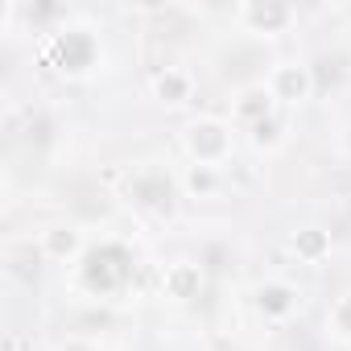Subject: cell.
<instances>
[{"label": "cell", "mask_w": 351, "mask_h": 351, "mask_svg": "<svg viewBox=\"0 0 351 351\" xmlns=\"http://www.w3.org/2000/svg\"><path fill=\"white\" fill-rule=\"evenodd\" d=\"M182 153L191 165L223 169L236 153V128L223 116H191L182 124Z\"/></svg>", "instance_id": "cell-1"}, {"label": "cell", "mask_w": 351, "mask_h": 351, "mask_svg": "<svg viewBox=\"0 0 351 351\" xmlns=\"http://www.w3.org/2000/svg\"><path fill=\"white\" fill-rule=\"evenodd\" d=\"M252 302H256V310H261L269 322H289V318L298 314V306H302V289H298L293 281H285V277H269V281L256 285Z\"/></svg>", "instance_id": "cell-8"}, {"label": "cell", "mask_w": 351, "mask_h": 351, "mask_svg": "<svg viewBox=\"0 0 351 351\" xmlns=\"http://www.w3.org/2000/svg\"><path fill=\"white\" fill-rule=\"evenodd\" d=\"M132 281V252L124 244H104L91 248L79 265V285L95 298H116Z\"/></svg>", "instance_id": "cell-2"}, {"label": "cell", "mask_w": 351, "mask_h": 351, "mask_svg": "<svg viewBox=\"0 0 351 351\" xmlns=\"http://www.w3.org/2000/svg\"><path fill=\"white\" fill-rule=\"evenodd\" d=\"M104 50H99V38L91 29H79V25H66L58 34H50L46 42V62L62 75V79H83L99 66Z\"/></svg>", "instance_id": "cell-3"}, {"label": "cell", "mask_w": 351, "mask_h": 351, "mask_svg": "<svg viewBox=\"0 0 351 351\" xmlns=\"http://www.w3.org/2000/svg\"><path fill=\"white\" fill-rule=\"evenodd\" d=\"M149 91H153V99H157L165 112L186 108V104L195 99V75H191L186 66H161V71H153Z\"/></svg>", "instance_id": "cell-9"}, {"label": "cell", "mask_w": 351, "mask_h": 351, "mask_svg": "<svg viewBox=\"0 0 351 351\" xmlns=\"http://www.w3.org/2000/svg\"><path fill=\"white\" fill-rule=\"evenodd\" d=\"M182 195L186 199H211L215 191H219V169H207V165H186V173H182Z\"/></svg>", "instance_id": "cell-13"}, {"label": "cell", "mask_w": 351, "mask_h": 351, "mask_svg": "<svg viewBox=\"0 0 351 351\" xmlns=\"http://www.w3.org/2000/svg\"><path fill=\"white\" fill-rule=\"evenodd\" d=\"M269 116H277V99H273V91H269L265 79H261V83H244V87L232 95V124L252 128V124H261V120H269Z\"/></svg>", "instance_id": "cell-10"}, {"label": "cell", "mask_w": 351, "mask_h": 351, "mask_svg": "<svg viewBox=\"0 0 351 351\" xmlns=\"http://www.w3.org/2000/svg\"><path fill=\"white\" fill-rule=\"evenodd\" d=\"M265 83H269L273 99L285 104V108H302V104L314 95V71H310V62H302V58H281V62H273Z\"/></svg>", "instance_id": "cell-5"}, {"label": "cell", "mask_w": 351, "mask_h": 351, "mask_svg": "<svg viewBox=\"0 0 351 351\" xmlns=\"http://www.w3.org/2000/svg\"><path fill=\"white\" fill-rule=\"evenodd\" d=\"M132 195H136V203H145V207H153V211H169L173 207V182H169V173H161V169H141V173H132Z\"/></svg>", "instance_id": "cell-12"}, {"label": "cell", "mask_w": 351, "mask_h": 351, "mask_svg": "<svg viewBox=\"0 0 351 351\" xmlns=\"http://www.w3.org/2000/svg\"><path fill=\"white\" fill-rule=\"evenodd\" d=\"M326 330L339 339V343H351V293H339L326 310Z\"/></svg>", "instance_id": "cell-15"}, {"label": "cell", "mask_w": 351, "mask_h": 351, "mask_svg": "<svg viewBox=\"0 0 351 351\" xmlns=\"http://www.w3.org/2000/svg\"><path fill=\"white\" fill-rule=\"evenodd\" d=\"M289 252H293V261H298V265H310V269H318L322 261H330V252H335V240H330V232H326V228H318V223H306V228H298V232L289 236Z\"/></svg>", "instance_id": "cell-11"}, {"label": "cell", "mask_w": 351, "mask_h": 351, "mask_svg": "<svg viewBox=\"0 0 351 351\" xmlns=\"http://www.w3.org/2000/svg\"><path fill=\"white\" fill-rule=\"evenodd\" d=\"M236 21H240L244 34L273 42V38L293 29L298 9L289 5V0H244V5H236Z\"/></svg>", "instance_id": "cell-4"}, {"label": "cell", "mask_w": 351, "mask_h": 351, "mask_svg": "<svg viewBox=\"0 0 351 351\" xmlns=\"http://www.w3.org/2000/svg\"><path fill=\"white\" fill-rule=\"evenodd\" d=\"M203 285H207V273H203V265L199 261H169L165 269H161V298L165 302H173V306H186V302H195L199 293H203Z\"/></svg>", "instance_id": "cell-7"}, {"label": "cell", "mask_w": 351, "mask_h": 351, "mask_svg": "<svg viewBox=\"0 0 351 351\" xmlns=\"http://www.w3.org/2000/svg\"><path fill=\"white\" fill-rule=\"evenodd\" d=\"M248 141H252L256 153H277V149L285 145V124H281L277 116H269V120H261V124L248 128Z\"/></svg>", "instance_id": "cell-14"}, {"label": "cell", "mask_w": 351, "mask_h": 351, "mask_svg": "<svg viewBox=\"0 0 351 351\" xmlns=\"http://www.w3.org/2000/svg\"><path fill=\"white\" fill-rule=\"evenodd\" d=\"M54 351H104V343L95 335H66L54 343Z\"/></svg>", "instance_id": "cell-16"}, {"label": "cell", "mask_w": 351, "mask_h": 351, "mask_svg": "<svg viewBox=\"0 0 351 351\" xmlns=\"http://www.w3.org/2000/svg\"><path fill=\"white\" fill-rule=\"evenodd\" d=\"M38 252H42L46 261H54V265H79V261L91 252V244H87V232H83L79 223L58 219V223H46V228L38 232Z\"/></svg>", "instance_id": "cell-6"}]
</instances>
